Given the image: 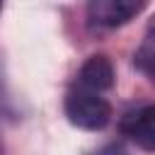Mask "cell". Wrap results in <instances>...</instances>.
Segmentation results:
<instances>
[{
    "mask_svg": "<svg viewBox=\"0 0 155 155\" xmlns=\"http://www.w3.org/2000/svg\"><path fill=\"white\" fill-rule=\"evenodd\" d=\"M65 116L70 124L85 131H99L109 124L111 119V107L102 97V92L87 90V87H75L65 97Z\"/></svg>",
    "mask_w": 155,
    "mask_h": 155,
    "instance_id": "6da1fadb",
    "label": "cell"
},
{
    "mask_svg": "<svg viewBox=\"0 0 155 155\" xmlns=\"http://www.w3.org/2000/svg\"><path fill=\"white\" fill-rule=\"evenodd\" d=\"M143 7H145V0H90L87 19L94 27L114 29L131 22L136 15L143 12Z\"/></svg>",
    "mask_w": 155,
    "mask_h": 155,
    "instance_id": "7a4b0ae2",
    "label": "cell"
},
{
    "mask_svg": "<svg viewBox=\"0 0 155 155\" xmlns=\"http://www.w3.org/2000/svg\"><path fill=\"white\" fill-rule=\"evenodd\" d=\"M121 131L143 150H155V104H145L128 111L121 121Z\"/></svg>",
    "mask_w": 155,
    "mask_h": 155,
    "instance_id": "3957f363",
    "label": "cell"
},
{
    "mask_svg": "<svg viewBox=\"0 0 155 155\" xmlns=\"http://www.w3.org/2000/svg\"><path fill=\"white\" fill-rule=\"evenodd\" d=\"M78 85L94 90V92H107L114 85V65L107 56H92L82 63L80 73H78Z\"/></svg>",
    "mask_w": 155,
    "mask_h": 155,
    "instance_id": "277c9868",
    "label": "cell"
},
{
    "mask_svg": "<svg viewBox=\"0 0 155 155\" xmlns=\"http://www.w3.org/2000/svg\"><path fill=\"white\" fill-rule=\"evenodd\" d=\"M136 65L140 73H145L155 82V24L148 29V34L143 36V41L136 51Z\"/></svg>",
    "mask_w": 155,
    "mask_h": 155,
    "instance_id": "5b68a950",
    "label": "cell"
},
{
    "mask_svg": "<svg viewBox=\"0 0 155 155\" xmlns=\"http://www.w3.org/2000/svg\"><path fill=\"white\" fill-rule=\"evenodd\" d=\"M0 10H2V0H0Z\"/></svg>",
    "mask_w": 155,
    "mask_h": 155,
    "instance_id": "8992f818",
    "label": "cell"
}]
</instances>
